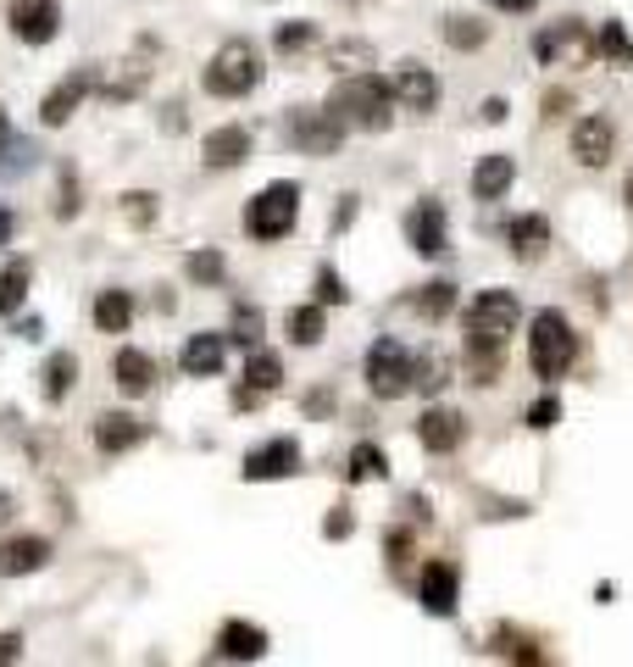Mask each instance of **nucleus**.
I'll list each match as a JSON object with an SVG mask.
<instances>
[{"label":"nucleus","mask_w":633,"mask_h":667,"mask_svg":"<svg viewBox=\"0 0 633 667\" xmlns=\"http://www.w3.org/2000/svg\"><path fill=\"white\" fill-rule=\"evenodd\" d=\"M328 106L345 117V128H362V134H383L395 123V84H383L378 73H356L345 84H333Z\"/></svg>","instance_id":"nucleus-1"},{"label":"nucleus","mask_w":633,"mask_h":667,"mask_svg":"<svg viewBox=\"0 0 633 667\" xmlns=\"http://www.w3.org/2000/svg\"><path fill=\"white\" fill-rule=\"evenodd\" d=\"M572 362H578V334H572V323L550 306V312H540L533 317V328H528V367L545 378V385H556V378H567L572 373Z\"/></svg>","instance_id":"nucleus-2"},{"label":"nucleus","mask_w":633,"mask_h":667,"mask_svg":"<svg viewBox=\"0 0 633 667\" xmlns=\"http://www.w3.org/2000/svg\"><path fill=\"white\" fill-rule=\"evenodd\" d=\"M262 84V51L251 39H228L223 51L206 62V95H223V101H239Z\"/></svg>","instance_id":"nucleus-3"},{"label":"nucleus","mask_w":633,"mask_h":667,"mask_svg":"<svg viewBox=\"0 0 633 667\" xmlns=\"http://www.w3.org/2000/svg\"><path fill=\"white\" fill-rule=\"evenodd\" d=\"M295 217H301V184H267L262 196L245 206V234L251 240H283L289 228H295Z\"/></svg>","instance_id":"nucleus-4"},{"label":"nucleus","mask_w":633,"mask_h":667,"mask_svg":"<svg viewBox=\"0 0 633 667\" xmlns=\"http://www.w3.org/2000/svg\"><path fill=\"white\" fill-rule=\"evenodd\" d=\"M517 317H522V301L511 290H483L472 295V306L461 312V328L467 340H490V345H506L517 334Z\"/></svg>","instance_id":"nucleus-5"},{"label":"nucleus","mask_w":633,"mask_h":667,"mask_svg":"<svg viewBox=\"0 0 633 667\" xmlns=\"http://www.w3.org/2000/svg\"><path fill=\"white\" fill-rule=\"evenodd\" d=\"M283 134H289V146H301L306 156H333L345 146V117L333 106H301V112H289Z\"/></svg>","instance_id":"nucleus-6"},{"label":"nucleus","mask_w":633,"mask_h":667,"mask_svg":"<svg viewBox=\"0 0 633 667\" xmlns=\"http://www.w3.org/2000/svg\"><path fill=\"white\" fill-rule=\"evenodd\" d=\"M367 390L378 401H395L412 390V351L401 340H372L367 345Z\"/></svg>","instance_id":"nucleus-7"},{"label":"nucleus","mask_w":633,"mask_h":667,"mask_svg":"<svg viewBox=\"0 0 633 667\" xmlns=\"http://www.w3.org/2000/svg\"><path fill=\"white\" fill-rule=\"evenodd\" d=\"M7 23H12V39L23 45H51L62 34V7L56 0H12Z\"/></svg>","instance_id":"nucleus-8"},{"label":"nucleus","mask_w":633,"mask_h":667,"mask_svg":"<svg viewBox=\"0 0 633 667\" xmlns=\"http://www.w3.org/2000/svg\"><path fill=\"white\" fill-rule=\"evenodd\" d=\"M406 246L417 256H445L451 251V223H445V206L440 201H417L406 212Z\"/></svg>","instance_id":"nucleus-9"},{"label":"nucleus","mask_w":633,"mask_h":667,"mask_svg":"<svg viewBox=\"0 0 633 667\" xmlns=\"http://www.w3.org/2000/svg\"><path fill=\"white\" fill-rule=\"evenodd\" d=\"M245 473L251 484H267V479H289V473H301V445L289 440V435H278V440H267V445H256V451H245Z\"/></svg>","instance_id":"nucleus-10"},{"label":"nucleus","mask_w":633,"mask_h":667,"mask_svg":"<svg viewBox=\"0 0 633 667\" xmlns=\"http://www.w3.org/2000/svg\"><path fill=\"white\" fill-rule=\"evenodd\" d=\"M417 595H422V612H428V617H456V601H461V567H456V562H428Z\"/></svg>","instance_id":"nucleus-11"},{"label":"nucleus","mask_w":633,"mask_h":667,"mask_svg":"<svg viewBox=\"0 0 633 667\" xmlns=\"http://www.w3.org/2000/svg\"><path fill=\"white\" fill-rule=\"evenodd\" d=\"M417 440H422V451H433V456H451V451L467 440V417H461L456 406H428V412L417 417Z\"/></svg>","instance_id":"nucleus-12"},{"label":"nucleus","mask_w":633,"mask_h":667,"mask_svg":"<svg viewBox=\"0 0 633 667\" xmlns=\"http://www.w3.org/2000/svg\"><path fill=\"white\" fill-rule=\"evenodd\" d=\"M611 146H617L611 117L590 112V117L572 123V156H578V167H606V162H611Z\"/></svg>","instance_id":"nucleus-13"},{"label":"nucleus","mask_w":633,"mask_h":667,"mask_svg":"<svg viewBox=\"0 0 633 667\" xmlns=\"http://www.w3.org/2000/svg\"><path fill=\"white\" fill-rule=\"evenodd\" d=\"M283 385V362H278V351H251L245 356V385L233 390V406H256L262 395H273Z\"/></svg>","instance_id":"nucleus-14"},{"label":"nucleus","mask_w":633,"mask_h":667,"mask_svg":"<svg viewBox=\"0 0 633 667\" xmlns=\"http://www.w3.org/2000/svg\"><path fill=\"white\" fill-rule=\"evenodd\" d=\"M245 156H251V128L245 123H223V128H212L201 139V162L206 167H239Z\"/></svg>","instance_id":"nucleus-15"},{"label":"nucleus","mask_w":633,"mask_h":667,"mask_svg":"<svg viewBox=\"0 0 633 667\" xmlns=\"http://www.w3.org/2000/svg\"><path fill=\"white\" fill-rule=\"evenodd\" d=\"M151 428H144V417H134V412H106V417H94V445H101L106 456H123V451H134Z\"/></svg>","instance_id":"nucleus-16"},{"label":"nucleus","mask_w":633,"mask_h":667,"mask_svg":"<svg viewBox=\"0 0 633 667\" xmlns=\"http://www.w3.org/2000/svg\"><path fill=\"white\" fill-rule=\"evenodd\" d=\"M217 656L223 662H256V656H267V629L245 624V617H228V624L217 629Z\"/></svg>","instance_id":"nucleus-17"},{"label":"nucleus","mask_w":633,"mask_h":667,"mask_svg":"<svg viewBox=\"0 0 633 667\" xmlns=\"http://www.w3.org/2000/svg\"><path fill=\"white\" fill-rule=\"evenodd\" d=\"M45 562H51V540H45V534H17V540L0 545V574H7V579L39 574Z\"/></svg>","instance_id":"nucleus-18"},{"label":"nucleus","mask_w":633,"mask_h":667,"mask_svg":"<svg viewBox=\"0 0 633 667\" xmlns=\"http://www.w3.org/2000/svg\"><path fill=\"white\" fill-rule=\"evenodd\" d=\"M112 385H117V390H128V395H144V390L156 385V356H151V351L123 345V351L112 356Z\"/></svg>","instance_id":"nucleus-19"},{"label":"nucleus","mask_w":633,"mask_h":667,"mask_svg":"<svg viewBox=\"0 0 633 667\" xmlns=\"http://www.w3.org/2000/svg\"><path fill=\"white\" fill-rule=\"evenodd\" d=\"M395 101L406 112H433L440 106V78H433L428 67H417V62H406L401 78H395Z\"/></svg>","instance_id":"nucleus-20"},{"label":"nucleus","mask_w":633,"mask_h":667,"mask_svg":"<svg viewBox=\"0 0 633 667\" xmlns=\"http://www.w3.org/2000/svg\"><path fill=\"white\" fill-rule=\"evenodd\" d=\"M84 95H89V73H73V78H62L51 95H45L39 123H45V128H62V123H73V112L84 106Z\"/></svg>","instance_id":"nucleus-21"},{"label":"nucleus","mask_w":633,"mask_h":667,"mask_svg":"<svg viewBox=\"0 0 633 667\" xmlns=\"http://www.w3.org/2000/svg\"><path fill=\"white\" fill-rule=\"evenodd\" d=\"M223 351H228V334H189V345H183V373L189 378H217L223 373Z\"/></svg>","instance_id":"nucleus-22"},{"label":"nucleus","mask_w":633,"mask_h":667,"mask_svg":"<svg viewBox=\"0 0 633 667\" xmlns=\"http://www.w3.org/2000/svg\"><path fill=\"white\" fill-rule=\"evenodd\" d=\"M583 51H590V39H583V28H578V23L545 28L540 39H533V56H540L545 67H556V62H572V56H583Z\"/></svg>","instance_id":"nucleus-23"},{"label":"nucleus","mask_w":633,"mask_h":667,"mask_svg":"<svg viewBox=\"0 0 633 667\" xmlns=\"http://www.w3.org/2000/svg\"><path fill=\"white\" fill-rule=\"evenodd\" d=\"M511 184H517V162H511V156H501V151H495V156H483V162L472 167V196H478V201H501Z\"/></svg>","instance_id":"nucleus-24"},{"label":"nucleus","mask_w":633,"mask_h":667,"mask_svg":"<svg viewBox=\"0 0 633 667\" xmlns=\"http://www.w3.org/2000/svg\"><path fill=\"white\" fill-rule=\"evenodd\" d=\"M283 334H289L295 345H317L322 334H328V306H322V301H312V306H289Z\"/></svg>","instance_id":"nucleus-25"},{"label":"nucleus","mask_w":633,"mask_h":667,"mask_svg":"<svg viewBox=\"0 0 633 667\" xmlns=\"http://www.w3.org/2000/svg\"><path fill=\"white\" fill-rule=\"evenodd\" d=\"M134 323V295L128 290H101L94 295V328L101 334H128Z\"/></svg>","instance_id":"nucleus-26"},{"label":"nucleus","mask_w":633,"mask_h":667,"mask_svg":"<svg viewBox=\"0 0 633 667\" xmlns=\"http://www.w3.org/2000/svg\"><path fill=\"white\" fill-rule=\"evenodd\" d=\"M506 240H511V256H540L545 246H550V223L545 217H517L511 228H506Z\"/></svg>","instance_id":"nucleus-27"},{"label":"nucleus","mask_w":633,"mask_h":667,"mask_svg":"<svg viewBox=\"0 0 633 667\" xmlns=\"http://www.w3.org/2000/svg\"><path fill=\"white\" fill-rule=\"evenodd\" d=\"M45 401H67V390L78 385V356L73 351H56L51 362H45Z\"/></svg>","instance_id":"nucleus-28"},{"label":"nucleus","mask_w":633,"mask_h":667,"mask_svg":"<svg viewBox=\"0 0 633 667\" xmlns=\"http://www.w3.org/2000/svg\"><path fill=\"white\" fill-rule=\"evenodd\" d=\"M501 362H506V345L467 340V373H472V385H495V378H501Z\"/></svg>","instance_id":"nucleus-29"},{"label":"nucleus","mask_w":633,"mask_h":667,"mask_svg":"<svg viewBox=\"0 0 633 667\" xmlns=\"http://www.w3.org/2000/svg\"><path fill=\"white\" fill-rule=\"evenodd\" d=\"M445 385H451V362H445L440 351H422V356H412V390L433 395V390H445Z\"/></svg>","instance_id":"nucleus-30"},{"label":"nucleus","mask_w":633,"mask_h":667,"mask_svg":"<svg viewBox=\"0 0 633 667\" xmlns=\"http://www.w3.org/2000/svg\"><path fill=\"white\" fill-rule=\"evenodd\" d=\"M28 284H34V267L17 256L7 273H0V317H12V312L28 301Z\"/></svg>","instance_id":"nucleus-31"},{"label":"nucleus","mask_w":633,"mask_h":667,"mask_svg":"<svg viewBox=\"0 0 633 667\" xmlns=\"http://www.w3.org/2000/svg\"><path fill=\"white\" fill-rule=\"evenodd\" d=\"M595 56H600V62H617V67H633V39H628L622 23H606V28L595 34Z\"/></svg>","instance_id":"nucleus-32"},{"label":"nucleus","mask_w":633,"mask_h":667,"mask_svg":"<svg viewBox=\"0 0 633 667\" xmlns=\"http://www.w3.org/2000/svg\"><path fill=\"white\" fill-rule=\"evenodd\" d=\"M389 473V456L372 445V440H362L356 451H351V484H367V479H383Z\"/></svg>","instance_id":"nucleus-33"},{"label":"nucleus","mask_w":633,"mask_h":667,"mask_svg":"<svg viewBox=\"0 0 633 667\" xmlns=\"http://www.w3.org/2000/svg\"><path fill=\"white\" fill-rule=\"evenodd\" d=\"M451 306H456V284H451V278H433L428 290L417 295V312H422L428 323H440V317H445Z\"/></svg>","instance_id":"nucleus-34"},{"label":"nucleus","mask_w":633,"mask_h":667,"mask_svg":"<svg viewBox=\"0 0 633 667\" xmlns=\"http://www.w3.org/2000/svg\"><path fill=\"white\" fill-rule=\"evenodd\" d=\"M483 39H490V28H483L478 17H445V45L451 51H478Z\"/></svg>","instance_id":"nucleus-35"},{"label":"nucleus","mask_w":633,"mask_h":667,"mask_svg":"<svg viewBox=\"0 0 633 667\" xmlns=\"http://www.w3.org/2000/svg\"><path fill=\"white\" fill-rule=\"evenodd\" d=\"M317 39V23H278V34H273V45L289 56V51H306V45Z\"/></svg>","instance_id":"nucleus-36"},{"label":"nucleus","mask_w":633,"mask_h":667,"mask_svg":"<svg viewBox=\"0 0 633 667\" xmlns=\"http://www.w3.org/2000/svg\"><path fill=\"white\" fill-rule=\"evenodd\" d=\"M228 340H239L245 351H256V340H262V312H256V306H239V312H233V334H228Z\"/></svg>","instance_id":"nucleus-37"},{"label":"nucleus","mask_w":633,"mask_h":667,"mask_svg":"<svg viewBox=\"0 0 633 667\" xmlns=\"http://www.w3.org/2000/svg\"><path fill=\"white\" fill-rule=\"evenodd\" d=\"M183 273H189L194 284H217V278H223V256H217V251H194V256L183 262Z\"/></svg>","instance_id":"nucleus-38"},{"label":"nucleus","mask_w":633,"mask_h":667,"mask_svg":"<svg viewBox=\"0 0 633 667\" xmlns=\"http://www.w3.org/2000/svg\"><path fill=\"white\" fill-rule=\"evenodd\" d=\"M317 301H322V306H345V301H351L345 278H339L333 267H322V273H317Z\"/></svg>","instance_id":"nucleus-39"},{"label":"nucleus","mask_w":633,"mask_h":667,"mask_svg":"<svg viewBox=\"0 0 633 667\" xmlns=\"http://www.w3.org/2000/svg\"><path fill=\"white\" fill-rule=\"evenodd\" d=\"M556 423H561V401L556 395H540L528 406V428H556Z\"/></svg>","instance_id":"nucleus-40"},{"label":"nucleus","mask_w":633,"mask_h":667,"mask_svg":"<svg viewBox=\"0 0 633 667\" xmlns=\"http://www.w3.org/2000/svg\"><path fill=\"white\" fill-rule=\"evenodd\" d=\"M351 529H356L351 506H333V512H328V523H322V534H328V540H351Z\"/></svg>","instance_id":"nucleus-41"},{"label":"nucleus","mask_w":633,"mask_h":667,"mask_svg":"<svg viewBox=\"0 0 633 667\" xmlns=\"http://www.w3.org/2000/svg\"><path fill=\"white\" fill-rule=\"evenodd\" d=\"M128 217L134 223H151V196H128Z\"/></svg>","instance_id":"nucleus-42"},{"label":"nucleus","mask_w":633,"mask_h":667,"mask_svg":"<svg viewBox=\"0 0 633 667\" xmlns=\"http://www.w3.org/2000/svg\"><path fill=\"white\" fill-rule=\"evenodd\" d=\"M23 656V634H0V662H17Z\"/></svg>","instance_id":"nucleus-43"},{"label":"nucleus","mask_w":633,"mask_h":667,"mask_svg":"<svg viewBox=\"0 0 633 667\" xmlns=\"http://www.w3.org/2000/svg\"><path fill=\"white\" fill-rule=\"evenodd\" d=\"M506 112H511V106L501 101V95H495V101H483V123H506Z\"/></svg>","instance_id":"nucleus-44"},{"label":"nucleus","mask_w":633,"mask_h":667,"mask_svg":"<svg viewBox=\"0 0 633 667\" xmlns=\"http://www.w3.org/2000/svg\"><path fill=\"white\" fill-rule=\"evenodd\" d=\"M490 7H501V12H533L540 0H490Z\"/></svg>","instance_id":"nucleus-45"},{"label":"nucleus","mask_w":633,"mask_h":667,"mask_svg":"<svg viewBox=\"0 0 633 667\" xmlns=\"http://www.w3.org/2000/svg\"><path fill=\"white\" fill-rule=\"evenodd\" d=\"M12 228H17V217H12L7 206H0V246H7V240H12Z\"/></svg>","instance_id":"nucleus-46"},{"label":"nucleus","mask_w":633,"mask_h":667,"mask_svg":"<svg viewBox=\"0 0 633 667\" xmlns=\"http://www.w3.org/2000/svg\"><path fill=\"white\" fill-rule=\"evenodd\" d=\"M622 201L633 206V173H628V184H622Z\"/></svg>","instance_id":"nucleus-47"},{"label":"nucleus","mask_w":633,"mask_h":667,"mask_svg":"<svg viewBox=\"0 0 633 667\" xmlns=\"http://www.w3.org/2000/svg\"><path fill=\"white\" fill-rule=\"evenodd\" d=\"M12 134V123H7V106H0V139H7Z\"/></svg>","instance_id":"nucleus-48"},{"label":"nucleus","mask_w":633,"mask_h":667,"mask_svg":"<svg viewBox=\"0 0 633 667\" xmlns=\"http://www.w3.org/2000/svg\"><path fill=\"white\" fill-rule=\"evenodd\" d=\"M7 512H12V501H7V495H0V523H7Z\"/></svg>","instance_id":"nucleus-49"}]
</instances>
